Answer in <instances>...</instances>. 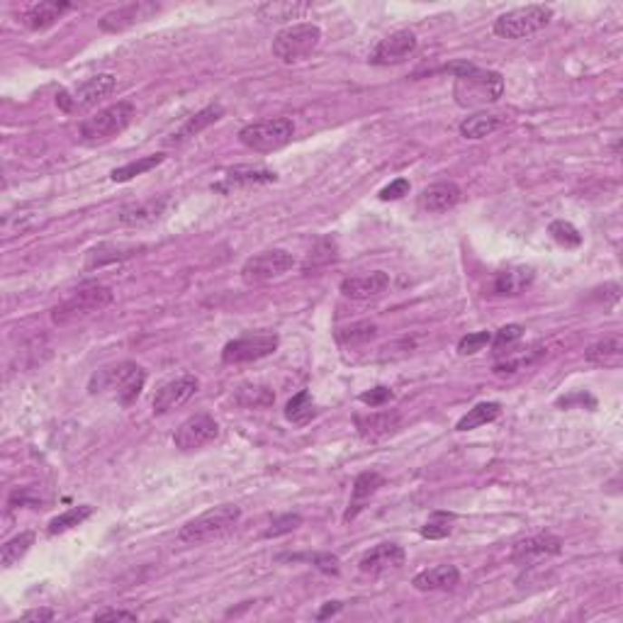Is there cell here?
I'll list each match as a JSON object with an SVG mask.
<instances>
[{"label":"cell","instance_id":"23","mask_svg":"<svg viewBox=\"0 0 623 623\" xmlns=\"http://www.w3.org/2000/svg\"><path fill=\"white\" fill-rule=\"evenodd\" d=\"M536 280V270L529 266H514V268L500 270L492 280V295L497 297H516L526 293Z\"/></svg>","mask_w":623,"mask_h":623},{"label":"cell","instance_id":"35","mask_svg":"<svg viewBox=\"0 0 623 623\" xmlns=\"http://www.w3.org/2000/svg\"><path fill=\"white\" fill-rule=\"evenodd\" d=\"M92 511H95V509H92L91 504L71 507L69 511H63V514L54 516V519L49 521V526H46V533H49V536H59V533L71 531V529H76V526H81V523H83L85 519H91Z\"/></svg>","mask_w":623,"mask_h":623},{"label":"cell","instance_id":"36","mask_svg":"<svg viewBox=\"0 0 623 623\" xmlns=\"http://www.w3.org/2000/svg\"><path fill=\"white\" fill-rule=\"evenodd\" d=\"M377 336V324L373 322H355L348 326H341L334 334V339L339 341L341 346H358V344H368Z\"/></svg>","mask_w":623,"mask_h":623},{"label":"cell","instance_id":"6","mask_svg":"<svg viewBox=\"0 0 623 623\" xmlns=\"http://www.w3.org/2000/svg\"><path fill=\"white\" fill-rule=\"evenodd\" d=\"M322 42V30L315 23H297L287 24L273 37V56L283 63H300L309 54H315V49Z\"/></svg>","mask_w":623,"mask_h":623},{"label":"cell","instance_id":"5","mask_svg":"<svg viewBox=\"0 0 623 623\" xmlns=\"http://www.w3.org/2000/svg\"><path fill=\"white\" fill-rule=\"evenodd\" d=\"M134 120V105L127 101H120L110 108L98 110L92 117H85L78 127V139L83 144H105L117 134H122Z\"/></svg>","mask_w":623,"mask_h":623},{"label":"cell","instance_id":"4","mask_svg":"<svg viewBox=\"0 0 623 623\" xmlns=\"http://www.w3.org/2000/svg\"><path fill=\"white\" fill-rule=\"evenodd\" d=\"M112 300H115V293L110 290L108 285H83L71 297H66L52 309V322L56 326H69V324L81 322V319L95 315V312H102V309L112 305Z\"/></svg>","mask_w":623,"mask_h":623},{"label":"cell","instance_id":"46","mask_svg":"<svg viewBox=\"0 0 623 623\" xmlns=\"http://www.w3.org/2000/svg\"><path fill=\"white\" fill-rule=\"evenodd\" d=\"M393 400V390L390 387H373V390H368V393L361 394V402L363 404H368L370 409H380L385 407L387 402Z\"/></svg>","mask_w":623,"mask_h":623},{"label":"cell","instance_id":"1","mask_svg":"<svg viewBox=\"0 0 623 623\" xmlns=\"http://www.w3.org/2000/svg\"><path fill=\"white\" fill-rule=\"evenodd\" d=\"M446 71L455 78L453 98L461 108H485L504 95V78L500 71L480 69L470 62H455Z\"/></svg>","mask_w":623,"mask_h":623},{"label":"cell","instance_id":"25","mask_svg":"<svg viewBox=\"0 0 623 623\" xmlns=\"http://www.w3.org/2000/svg\"><path fill=\"white\" fill-rule=\"evenodd\" d=\"M458 582H461V572L455 565H436V568L422 569L412 579V585L419 592H446V589H453Z\"/></svg>","mask_w":623,"mask_h":623},{"label":"cell","instance_id":"29","mask_svg":"<svg viewBox=\"0 0 623 623\" xmlns=\"http://www.w3.org/2000/svg\"><path fill=\"white\" fill-rule=\"evenodd\" d=\"M169 202H170L169 198H151V200H144V202H131V205H124V208L120 209L117 219H120L122 224H127V227H139V224L156 222V219L166 212Z\"/></svg>","mask_w":623,"mask_h":623},{"label":"cell","instance_id":"20","mask_svg":"<svg viewBox=\"0 0 623 623\" xmlns=\"http://www.w3.org/2000/svg\"><path fill=\"white\" fill-rule=\"evenodd\" d=\"M461 200V185L453 183V180H441V183H433L429 185V188H423L422 195H419V208H422L423 212H431V215H441V212L453 209Z\"/></svg>","mask_w":623,"mask_h":623},{"label":"cell","instance_id":"13","mask_svg":"<svg viewBox=\"0 0 623 623\" xmlns=\"http://www.w3.org/2000/svg\"><path fill=\"white\" fill-rule=\"evenodd\" d=\"M419 39L412 30H397L393 34H387L375 44V49L370 52V63L373 66H394V63L407 62L409 56L416 52Z\"/></svg>","mask_w":623,"mask_h":623},{"label":"cell","instance_id":"26","mask_svg":"<svg viewBox=\"0 0 623 623\" xmlns=\"http://www.w3.org/2000/svg\"><path fill=\"white\" fill-rule=\"evenodd\" d=\"M139 251H144V247L139 244H98L85 251V270L102 268L110 263L127 261L131 256H137Z\"/></svg>","mask_w":623,"mask_h":623},{"label":"cell","instance_id":"47","mask_svg":"<svg viewBox=\"0 0 623 623\" xmlns=\"http://www.w3.org/2000/svg\"><path fill=\"white\" fill-rule=\"evenodd\" d=\"M409 180L407 178H397V180H393L390 185H385L380 193H377V198L383 202H390V200H400V198H404V195H409Z\"/></svg>","mask_w":623,"mask_h":623},{"label":"cell","instance_id":"45","mask_svg":"<svg viewBox=\"0 0 623 623\" xmlns=\"http://www.w3.org/2000/svg\"><path fill=\"white\" fill-rule=\"evenodd\" d=\"M492 344V331H472L468 336H462L458 341V354L461 355H475L482 348Z\"/></svg>","mask_w":623,"mask_h":623},{"label":"cell","instance_id":"41","mask_svg":"<svg viewBox=\"0 0 623 623\" xmlns=\"http://www.w3.org/2000/svg\"><path fill=\"white\" fill-rule=\"evenodd\" d=\"M548 234L553 237L555 244H560L565 248H578L582 247V234L572 222H565V219H555L548 227Z\"/></svg>","mask_w":623,"mask_h":623},{"label":"cell","instance_id":"42","mask_svg":"<svg viewBox=\"0 0 623 623\" xmlns=\"http://www.w3.org/2000/svg\"><path fill=\"white\" fill-rule=\"evenodd\" d=\"M300 526H302L300 514L276 516V519L270 521L268 529L263 531V539H280V536H285V533H293L295 529H300Z\"/></svg>","mask_w":623,"mask_h":623},{"label":"cell","instance_id":"2","mask_svg":"<svg viewBox=\"0 0 623 623\" xmlns=\"http://www.w3.org/2000/svg\"><path fill=\"white\" fill-rule=\"evenodd\" d=\"M144 385H147V370L137 365V363L122 361L92 373L91 383H88V393L110 397L117 404L130 407L131 402L141 394Z\"/></svg>","mask_w":623,"mask_h":623},{"label":"cell","instance_id":"38","mask_svg":"<svg viewBox=\"0 0 623 623\" xmlns=\"http://www.w3.org/2000/svg\"><path fill=\"white\" fill-rule=\"evenodd\" d=\"M453 523H455V514H448V511H433V514L426 519L419 533L422 539L429 540H443L453 533Z\"/></svg>","mask_w":623,"mask_h":623},{"label":"cell","instance_id":"37","mask_svg":"<svg viewBox=\"0 0 623 623\" xmlns=\"http://www.w3.org/2000/svg\"><path fill=\"white\" fill-rule=\"evenodd\" d=\"M32 546H34V533L32 531H23L17 533V536H13V539L3 546V550H0V562H3V568H13V565H17L24 555L30 553Z\"/></svg>","mask_w":623,"mask_h":623},{"label":"cell","instance_id":"11","mask_svg":"<svg viewBox=\"0 0 623 623\" xmlns=\"http://www.w3.org/2000/svg\"><path fill=\"white\" fill-rule=\"evenodd\" d=\"M277 346H280L277 334H270V331H263V334H244V336L229 341V344L222 348V361L227 363V365L256 363L261 361V358H268V355L276 354Z\"/></svg>","mask_w":623,"mask_h":623},{"label":"cell","instance_id":"16","mask_svg":"<svg viewBox=\"0 0 623 623\" xmlns=\"http://www.w3.org/2000/svg\"><path fill=\"white\" fill-rule=\"evenodd\" d=\"M354 423L363 441H380L400 431L402 416L394 409H377L368 414H355Z\"/></svg>","mask_w":623,"mask_h":623},{"label":"cell","instance_id":"33","mask_svg":"<svg viewBox=\"0 0 623 623\" xmlns=\"http://www.w3.org/2000/svg\"><path fill=\"white\" fill-rule=\"evenodd\" d=\"M163 161H166V156L163 154L141 156V159H137V161L124 163V166L112 170V173H110V180H112V183H130L131 178L144 176V173H149V170H154L156 166H161Z\"/></svg>","mask_w":623,"mask_h":623},{"label":"cell","instance_id":"15","mask_svg":"<svg viewBox=\"0 0 623 623\" xmlns=\"http://www.w3.org/2000/svg\"><path fill=\"white\" fill-rule=\"evenodd\" d=\"M562 553V539L553 536V533H539V536H529V539L519 540L511 548V562L514 565H533L536 560L543 558H553V555Z\"/></svg>","mask_w":623,"mask_h":623},{"label":"cell","instance_id":"9","mask_svg":"<svg viewBox=\"0 0 623 623\" xmlns=\"http://www.w3.org/2000/svg\"><path fill=\"white\" fill-rule=\"evenodd\" d=\"M117 88V76L112 73H98V76L88 78L83 83H78L71 91H62L56 95V105L66 112V115H76L92 110L108 95H112Z\"/></svg>","mask_w":623,"mask_h":623},{"label":"cell","instance_id":"21","mask_svg":"<svg viewBox=\"0 0 623 623\" xmlns=\"http://www.w3.org/2000/svg\"><path fill=\"white\" fill-rule=\"evenodd\" d=\"M390 287V276L385 270H373L365 276H351L341 280V295L351 300H370L383 295Z\"/></svg>","mask_w":623,"mask_h":623},{"label":"cell","instance_id":"10","mask_svg":"<svg viewBox=\"0 0 623 623\" xmlns=\"http://www.w3.org/2000/svg\"><path fill=\"white\" fill-rule=\"evenodd\" d=\"M295 268V256L285 248H268L261 254L251 256L241 266V280L247 285H263L283 277L287 270Z\"/></svg>","mask_w":623,"mask_h":623},{"label":"cell","instance_id":"17","mask_svg":"<svg viewBox=\"0 0 623 623\" xmlns=\"http://www.w3.org/2000/svg\"><path fill=\"white\" fill-rule=\"evenodd\" d=\"M159 13V5L154 3H147V0H137V3H127V5H120V8L110 10L108 15L101 17V30L110 32V34H117V32H124L134 27V24L144 23L151 15Z\"/></svg>","mask_w":623,"mask_h":623},{"label":"cell","instance_id":"12","mask_svg":"<svg viewBox=\"0 0 623 623\" xmlns=\"http://www.w3.org/2000/svg\"><path fill=\"white\" fill-rule=\"evenodd\" d=\"M219 436V423L215 422L212 414H193L188 416L180 426L173 433V446L183 453H190V451H198V448L208 446Z\"/></svg>","mask_w":623,"mask_h":623},{"label":"cell","instance_id":"30","mask_svg":"<svg viewBox=\"0 0 623 623\" xmlns=\"http://www.w3.org/2000/svg\"><path fill=\"white\" fill-rule=\"evenodd\" d=\"M501 127H504V117L497 115V112H477L472 117H465L461 127H458V131H461L462 139L477 141V139L490 137V134H494Z\"/></svg>","mask_w":623,"mask_h":623},{"label":"cell","instance_id":"50","mask_svg":"<svg viewBox=\"0 0 623 623\" xmlns=\"http://www.w3.org/2000/svg\"><path fill=\"white\" fill-rule=\"evenodd\" d=\"M341 607H344L341 601H326L322 611L316 614V618H319V621H324V618H329V616H336L341 611Z\"/></svg>","mask_w":623,"mask_h":623},{"label":"cell","instance_id":"31","mask_svg":"<svg viewBox=\"0 0 623 623\" xmlns=\"http://www.w3.org/2000/svg\"><path fill=\"white\" fill-rule=\"evenodd\" d=\"M501 404L500 402H480L472 409H468V414H462L455 423V431H472L485 426V423H492L494 419H500Z\"/></svg>","mask_w":623,"mask_h":623},{"label":"cell","instance_id":"7","mask_svg":"<svg viewBox=\"0 0 623 623\" xmlns=\"http://www.w3.org/2000/svg\"><path fill=\"white\" fill-rule=\"evenodd\" d=\"M295 137V124L290 117H270V120H258L238 130V141L251 151L258 154H270L290 144Z\"/></svg>","mask_w":623,"mask_h":623},{"label":"cell","instance_id":"39","mask_svg":"<svg viewBox=\"0 0 623 623\" xmlns=\"http://www.w3.org/2000/svg\"><path fill=\"white\" fill-rule=\"evenodd\" d=\"M316 414V407L315 402H312V394L307 393V390H302V393H297L293 397V400L287 402V407H285V419L293 423H307L312 422Z\"/></svg>","mask_w":623,"mask_h":623},{"label":"cell","instance_id":"8","mask_svg":"<svg viewBox=\"0 0 623 623\" xmlns=\"http://www.w3.org/2000/svg\"><path fill=\"white\" fill-rule=\"evenodd\" d=\"M553 20V8L550 5H523L501 13L494 20V34L501 39H526L540 32Z\"/></svg>","mask_w":623,"mask_h":623},{"label":"cell","instance_id":"44","mask_svg":"<svg viewBox=\"0 0 623 623\" xmlns=\"http://www.w3.org/2000/svg\"><path fill=\"white\" fill-rule=\"evenodd\" d=\"M523 326L521 324H507V326H501L500 331H494L492 334V344L490 346L494 348V351H504V348H511L514 344H519L523 336Z\"/></svg>","mask_w":623,"mask_h":623},{"label":"cell","instance_id":"34","mask_svg":"<svg viewBox=\"0 0 623 623\" xmlns=\"http://www.w3.org/2000/svg\"><path fill=\"white\" fill-rule=\"evenodd\" d=\"M234 400H237L238 407H244V409H266L276 402V394H273L270 387L251 385V383H247V385L238 387L237 394H234Z\"/></svg>","mask_w":623,"mask_h":623},{"label":"cell","instance_id":"18","mask_svg":"<svg viewBox=\"0 0 623 623\" xmlns=\"http://www.w3.org/2000/svg\"><path fill=\"white\" fill-rule=\"evenodd\" d=\"M198 387H200V380L195 375H180L176 380L166 383V385H161L159 393L154 394V402H151L154 414H169L170 409L185 404V402L198 393Z\"/></svg>","mask_w":623,"mask_h":623},{"label":"cell","instance_id":"24","mask_svg":"<svg viewBox=\"0 0 623 623\" xmlns=\"http://www.w3.org/2000/svg\"><path fill=\"white\" fill-rule=\"evenodd\" d=\"M222 117H224L222 105H219V102H212V105H208V108H202L200 112H195L193 117H188V120L180 124V130L173 131L170 139H166V144H183V141L198 137L200 131H205L208 127L219 122Z\"/></svg>","mask_w":623,"mask_h":623},{"label":"cell","instance_id":"28","mask_svg":"<svg viewBox=\"0 0 623 623\" xmlns=\"http://www.w3.org/2000/svg\"><path fill=\"white\" fill-rule=\"evenodd\" d=\"M277 176L268 169H254V166H237L227 170L222 183L212 185V190H231V188H251V185L276 183Z\"/></svg>","mask_w":623,"mask_h":623},{"label":"cell","instance_id":"48","mask_svg":"<svg viewBox=\"0 0 623 623\" xmlns=\"http://www.w3.org/2000/svg\"><path fill=\"white\" fill-rule=\"evenodd\" d=\"M95 621H139L137 611H124V608H105L95 614Z\"/></svg>","mask_w":623,"mask_h":623},{"label":"cell","instance_id":"49","mask_svg":"<svg viewBox=\"0 0 623 623\" xmlns=\"http://www.w3.org/2000/svg\"><path fill=\"white\" fill-rule=\"evenodd\" d=\"M20 618H23V621L46 623V621H54L56 614H54V608H30V611H24Z\"/></svg>","mask_w":623,"mask_h":623},{"label":"cell","instance_id":"14","mask_svg":"<svg viewBox=\"0 0 623 623\" xmlns=\"http://www.w3.org/2000/svg\"><path fill=\"white\" fill-rule=\"evenodd\" d=\"M407 560V553L400 543H377L375 548H370L368 553L363 555L361 562H358V569L363 575H370V578H380L385 572H393V569H400Z\"/></svg>","mask_w":623,"mask_h":623},{"label":"cell","instance_id":"27","mask_svg":"<svg viewBox=\"0 0 623 623\" xmlns=\"http://www.w3.org/2000/svg\"><path fill=\"white\" fill-rule=\"evenodd\" d=\"M585 361L597 368H621L623 363V339L621 334H611L592 344L585 351Z\"/></svg>","mask_w":623,"mask_h":623},{"label":"cell","instance_id":"32","mask_svg":"<svg viewBox=\"0 0 623 623\" xmlns=\"http://www.w3.org/2000/svg\"><path fill=\"white\" fill-rule=\"evenodd\" d=\"M307 10V3H263V5H256V15L270 23H285V20H297Z\"/></svg>","mask_w":623,"mask_h":623},{"label":"cell","instance_id":"3","mask_svg":"<svg viewBox=\"0 0 623 623\" xmlns=\"http://www.w3.org/2000/svg\"><path fill=\"white\" fill-rule=\"evenodd\" d=\"M241 519V509L237 504H219L208 511H202L200 516H195L190 521L180 526L178 539L190 546H200V543H209V540L222 539L224 533H229Z\"/></svg>","mask_w":623,"mask_h":623},{"label":"cell","instance_id":"40","mask_svg":"<svg viewBox=\"0 0 623 623\" xmlns=\"http://www.w3.org/2000/svg\"><path fill=\"white\" fill-rule=\"evenodd\" d=\"M334 258H336V241L329 237L319 238L315 247H312V251H309L307 261H305V273L322 268V266L331 263Z\"/></svg>","mask_w":623,"mask_h":623},{"label":"cell","instance_id":"22","mask_svg":"<svg viewBox=\"0 0 623 623\" xmlns=\"http://www.w3.org/2000/svg\"><path fill=\"white\" fill-rule=\"evenodd\" d=\"M385 485V477L380 475L377 470H365L361 475L355 477L354 487H351V500H348V509L344 514V521H354L355 516L361 514L365 504L370 501V497Z\"/></svg>","mask_w":623,"mask_h":623},{"label":"cell","instance_id":"19","mask_svg":"<svg viewBox=\"0 0 623 623\" xmlns=\"http://www.w3.org/2000/svg\"><path fill=\"white\" fill-rule=\"evenodd\" d=\"M76 8L73 3H63V0H46V3H34L20 13V23L32 32H42L52 27L62 20L66 13Z\"/></svg>","mask_w":623,"mask_h":623},{"label":"cell","instance_id":"43","mask_svg":"<svg viewBox=\"0 0 623 623\" xmlns=\"http://www.w3.org/2000/svg\"><path fill=\"white\" fill-rule=\"evenodd\" d=\"M290 560H307V562H312L316 569H322L324 575H339L341 572V562H339V558L336 555H331V553H307V555H293Z\"/></svg>","mask_w":623,"mask_h":623}]
</instances>
